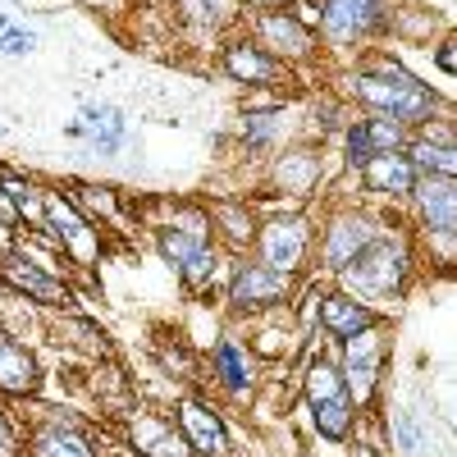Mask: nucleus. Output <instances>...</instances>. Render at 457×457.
I'll return each instance as SVG.
<instances>
[{"mask_svg":"<svg viewBox=\"0 0 457 457\" xmlns=\"http://www.w3.org/2000/svg\"><path fill=\"white\" fill-rule=\"evenodd\" d=\"M353 92L379 110V120H394V124H421L430 120V110H435V92H426L416 79H407L403 69L385 64L379 73H361V79L353 83Z\"/></svg>","mask_w":457,"mask_h":457,"instance_id":"obj_1","label":"nucleus"},{"mask_svg":"<svg viewBox=\"0 0 457 457\" xmlns=\"http://www.w3.org/2000/svg\"><path fill=\"white\" fill-rule=\"evenodd\" d=\"M343 284H348L357 302H379V297H394L407 279V252L389 238H370L348 265H343Z\"/></svg>","mask_w":457,"mask_h":457,"instance_id":"obj_2","label":"nucleus"},{"mask_svg":"<svg viewBox=\"0 0 457 457\" xmlns=\"http://www.w3.org/2000/svg\"><path fill=\"white\" fill-rule=\"evenodd\" d=\"M307 403H312V416H316V430L325 439H343L353 426V394L343 385V375L329 366V361H316L312 375H307Z\"/></svg>","mask_w":457,"mask_h":457,"instance_id":"obj_3","label":"nucleus"},{"mask_svg":"<svg viewBox=\"0 0 457 457\" xmlns=\"http://www.w3.org/2000/svg\"><path fill=\"white\" fill-rule=\"evenodd\" d=\"M42 224L64 243V252H73L83 265L96 261V252H101L96 228H92L87 215H79V206H73L64 193H42Z\"/></svg>","mask_w":457,"mask_h":457,"instance_id":"obj_4","label":"nucleus"},{"mask_svg":"<svg viewBox=\"0 0 457 457\" xmlns=\"http://www.w3.org/2000/svg\"><path fill=\"white\" fill-rule=\"evenodd\" d=\"M0 279L14 284L19 293H28L32 302H42V307H64V302H69L64 279H55L46 265H37V261H28V256H19V252L0 256Z\"/></svg>","mask_w":457,"mask_h":457,"instance_id":"obj_5","label":"nucleus"},{"mask_svg":"<svg viewBox=\"0 0 457 457\" xmlns=\"http://www.w3.org/2000/svg\"><path fill=\"white\" fill-rule=\"evenodd\" d=\"M161 252H165V261L179 265V275L187 284H202V279L215 275V252H211L202 228H174V234L165 228V234H161Z\"/></svg>","mask_w":457,"mask_h":457,"instance_id":"obj_6","label":"nucleus"},{"mask_svg":"<svg viewBox=\"0 0 457 457\" xmlns=\"http://www.w3.org/2000/svg\"><path fill=\"white\" fill-rule=\"evenodd\" d=\"M284 297H288V275L275 270V265H243L234 275V288H228V302H234L238 312L275 307Z\"/></svg>","mask_w":457,"mask_h":457,"instance_id":"obj_7","label":"nucleus"},{"mask_svg":"<svg viewBox=\"0 0 457 457\" xmlns=\"http://www.w3.org/2000/svg\"><path fill=\"white\" fill-rule=\"evenodd\" d=\"M307 243H312V234H307V224H302L297 215L275 220V224L261 228V261L275 265V270H284V275H293L302 265V256H307Z\"/></svg>","mask_w":457,"mask_h":457,"instance_id":"obj_8","label":"nucleus"},{"mask_svg":"<svg viewBox=\"0 0 457 457\" xmlns=\"http://www.w3.org/2000/svg\"><path fill=\"white\" fill-rule=\"evenodd\" d=\"M256 42H261V51L265 55H284V60H302V55H312V32L302 28L293 14H284V10H275V14H261L256 19Z\"/></svg>","mask_w":457,"mask_h":457,"instance_id":"obj_9","label":"nucleus"},{"mask_svg":"<svg viewBox=\"0 0 457 457\" xmlns=\"http://www.w3.org/2000/svg\"><path fill=\"white\" fill-rule=\"evenodd\" d=\"M379 361H385V343H379L375 329H361L348 338V370H343V385H348L353 398H366L375 389Z\"/></svg>","mask_w":457,"mask_h":457,"instance_id":"obj_10","label":"nucleus"},{"mask_svg":"<svg viewBox=\"0 0 457 457\" xmlns=\"http://www.w3.org/2000/svg\"><path fill=\"white\" fill-rule=\"evenodd\" d=\"M416 193V215H421V224L430 228V234H453V224H457V187L453 179H439L430 174L421 187H411Z\"/></svg>","mask_w":457,"mask_h":457,"instance_id":"obj_11","label":"nucleus"},{"mask_svg":"<svg viewBox=\"0 0 457 457\" xmlns=\"http://www.w3.org/2000/svg\"><path fill=\"white\" fill-rule=\"evenodd\" d=\"M179 435L187 439V448L193 453H206V457H224V448H228V430H224V421L206 407V403H183L179 407Z\"/></svg>","mask_w":457,"mask_h":457,"instance_id":"obj_12","label":"nucleus"},{"mask_svg":"<svg viewBox=\"0 0 457 457\" xmlns=\"http://www.w3.org/2000/svg\"><path fill=\"white\" fill-rule=\"evenodd\" d=\"M37 389H42V366H37V357L23 343H14L10 334H0V394L23 398Z\"/></svg>","mask_w":457,"mask_h":457,"instance_id":"obj_13","label":"nucleus"},{"mask_svg":"<svg viewBox=\"0 0 457 457\" xmlns=\"http://www.w3.org/2000/svg\"><path fill=\"white\" fill-rule=\"evenodd\" d=\"M370 238H379L375 234V224L366 220V215H343V220H334L329 224V234H325V265L329 270H343Z\"/></svg>","mask_w":457,"mask_h":457,"instance_id":"obj_14","label":"nucleus"},{"mask_svg":"<svg viewBox=\"0 0 457 457\" xmlns=\"http://www.w3.org/2000/svg\"><path fill=\"white\" fill-rule=\"evenodd\" d=\"M320 23L329 42H357L375 23V0H325Z\"/></svg>","mask_w":457,"mask_h":457,"instance_id":"obj_15","label":"nucleus"},{"mask_svg":"<svg viewBox=\"0 0 457 457\" xmlns=\"http://www.w3.org/2000/svg\"><path fill=\"white\" fill-rule=\"evenodd\" d=\"M366 174V187L370 193H385V197H407L416 187V170L407 156H398V151H379V156H370L361 165Z\"/></svg>","mask_w":457,"mask_h":457,"instance_id":"obj_16","label":"nucleus"},{"mask_svg":"<svg viewBox=\"0 0 457 457\" xmlns=\"http://www.w3.org/2000/svg\"><path fill=\"white\" fill-rule=\"evenodd\" d=\"M224 69L234 73L238 83H256V87H270L284 79V64L275 55H265L261 46H247V42H234L224 51Z\"/></svg>","mask_w":457,"mask_h":457,"instance_id":"obj_17","label":"nucleus"},{"mask_svg":"<svg viewBox=\"0 0 457 457\" xmlns=\"http://www.w3.org/2000/svg\"><path fill=\"white\" fill-rule=\"evenodd\" d=\"M320 325L334 338H353V334L375 325V312L366 307V302L348 297V293H329V297H320Z\"/></svg>","mask_w":457,"mask_h":457,"instance_id":"obj_18","label":"nucleus"},{"mask_svg":"<svg viewBox=\"0 0 457 457\" xmlns=\"http://www.w3.org/2000/svg\"><path fill=\"white\" fill-rule=\"evenodd\" d=\"M403 142V124L394 120H361L353 133H348V165H366L370 156H379V151H398Z\"/></svg>","mask_w":457,"mask_h":457,"instance_id":"obj_19","label":"nucleus"},{"mask_svg":"<svg viewBox=\"0 0 457 457\" xmlns=\"http://www.w3.org/2000/svg\"><path fill=\"white\" fill-rule=\"evenodd\" d=\"M69 133L73 137H92L101 151H120L124 133H129V120L114 105H83V124H73Z\"/></svg>","mask_w":457,"mask_h":457,"instance_id":"obj_20","label":"nucleus"},{"mask_svg":"<svg viewBox=\"0 0 457 457\" xmlns=\"http://www.w3.org/2000/svg\"><path fill=\"white\" fill-rule=\"evenodd\" d=\"M133 444H137V453H146V457H193L187 439H183L174 426L156 421V416H137V421H133Z\"/></svg>","mask_w":457,"mask_h":457,"instance_id":"obj_21","label":"nucleus"},{"mask_svg":"<svg viewBox=\"0 0 457 457\" xmlns=\"http://www.w3.org/2000/svg\"><path fill=\"white\" fill-rule=\"evenodd\" d=\"M316 179H320V156H312V151H288L275 165V183L293 197H307L316 187Z\"/></svg>","mask_w":457,"mask_h":457,"instance_id":"obj_22","label":"nucleus"},{"mask_svg":"<svg viewBox=\"0 0 457 457\" xmlns=\"http://www.w3.org/2000/svg\"><path fill=\"white\" fill-rule=\"evenodd\" d=\"M32 457H96L73 426H42L32 435Z\"/></svg>","mask_w":457,"mask_h":457,"instance_id":"obj_23","label":"nucleus"},{"mask_svg":"<svg viewBox=\"0 0 457 457\" xmlns=\"http://www.w3.org/2000/svg\"><path fill=\"white\" fill-rule=\"evenodd\" d=\"M407 161H411V170H426V174H439V179H453V170H457L448 142H416Z\"/></svg>","mask_w":457,"mask_h":457,"instance_id":"obj_24","label":"nucleus"},{"mask_svg":"<svg viewBox=\"0 0 457 457\" xmlns=\"http://www.w3.org/2000/svg\"><path fill=\"white\" fill-rule=\"evenodd\" d=\"M215 370H220V379H224V385L234 389V394L252 385V375H247V361H243V353L234 348V343H220V348H215Z\"/></svg>","mask_w":457,"mask_h":457,"instance_id":"obj_25","label":"nucleus"},{"mask_svg":"<svg viewBox=\"0 0 457 457\" xmlns=\"http://www.w3.org/2000/svg\"><path fill=\"white\" fill-rule=\"evenodd\" d=\"M32 46H37V37L28 28H19L10 14H0V51L5 55H28Z\"/></svg>","mask_w":457,"mask_h":457,"instance_id":"obj_26","label":"nucleus"},{"mask_svg":"<svg viewBox=\"0 0 457 457\" xmlns=\"http://www.w3.org/2000/svg\"><path fill=\"white\" fill-rule=\"evenodd\" d=\"M394 435H398V444H403L407 453H421V448H426V435H421V426H416L411 416H398V421H394Z\"/></svg>","mask_w":457,"mask_h":457,"instance_id":"obj_27","label":"nucleus"},{"mask_svg":"<svg viewBox=\"0 0 457 457\" xmlns=\"http://www.w3.org/2000/svg\"><path fill=\"white\" fill-rule=\"evenodd\" d=\"M275 129H279V114H247V142L275 137Z\"/></svg>","mask_w":457,"mask_h":457,"instance_id":"obj_28","label":"nucleus"},{"mask_svg":"<svg viewBox=\"0 0 457 457\" xmlns=\"http://www.w3.org/2000/svg\"><path fill=\"white\" fill-rule=\"evenodd\" d=\"M0 457H14V435H10L5 421H0Z\"/></svg>","mask_w":457,"mask_h":457,"instance_id":"obj_29","label":"nucleus"},{"mask_svg":"<svg viewBox=\"0 0 457 457\" xmlns=\"http://www.w3.org/2000/svg\"><path fill=\"white\" fill-rule=\"evenodd\" d=\"M87 5H110V0H87Z\"/></svg>","mask_w":457,"mask_h":457,"instance_id":"obj_30","label":"nucleus"},{"mask_svg":"<svg viewBox=\"0 0 457 457\" xmlns=\"http://www.w3.org/2000/svg\"><path fill=\"white\" fill-rule=\"evenodd\" d=\"M0 133H5V129H0Z\"/></svg>","mask_w":457,"mask_h":457,"instance_id":"obj_31","label":"nucleus"}]
</instances>
